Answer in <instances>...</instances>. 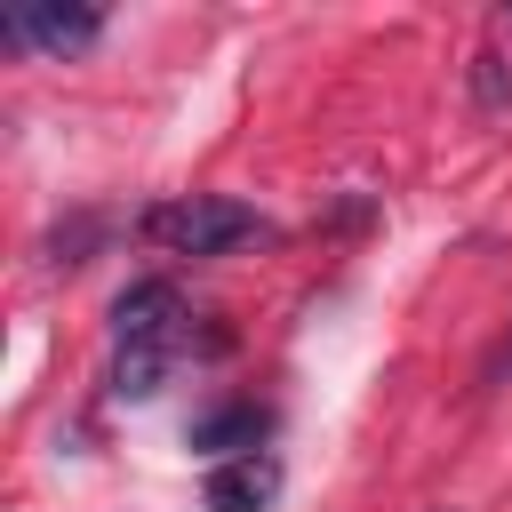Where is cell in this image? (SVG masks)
Wrapping results in <instances>:
<instances>
[{
  "mask_svg": "<svg viewBox=\"0 0 512 512\" xmlns=\"http://www.w3.org/2000/svg\"><path fill=\"white\" fill-rule=\"evenodd\" d=\"M104 336H112L104 392H112V400H152V392L168 384V368L192 352V304H184L176 280L144 272V280H128V288L112 296Z\"/></svg>",
  "mask_w": 512,
  "mask_h": 512,
  "instance_id": "1",
  "label": "cell"
},
{
  "mask_svg": "<svg viewBox=\"0 0 512 512\" xmlns=\"http://www.w3.org/2000/svg\"><path fill=\"white\" fill-rule=\"evenodd\" d=\"M136 232H144L160 256H192V264L280 240V224H272V216H256V208H248V200H232V192H176V200L144 208V216H136Z\"/></svg>",
  "mask_w": 512,
  "mask_h": 512,
  "instance_id": "2",
  "label": "cell"
},
{
  "mask_svg": "<svg viewBox=\"0 0 512 512\" xmlns=\"http://www.w3.org/2000/svg\"><path fill=\"white\" fill-rule=\"evenodd\" d=\"M0 40L64 64V56H88L104 40V8H8L0 16Z\"/></svg>",
  "mask_w": 512,
  "mask_h": 512,
  "instance_id": "3",
  "label": "cell"
},
{
  "mask_svg": "<svg viewBox=\"0 0 512 512\" xmlns=\"http://www.w3.org/2000/svg\"><path fill=\"white\" fill-rule=\"evenodd\" d=\"M264 440H272V408H264V400H224V408L192 416V432H184V448H192V456H208V464L264 456Z\"/></svg>",
  "mask_w": 512,
  "mask_h": 512,
  "instance_id": "4",
  "label": "cell"
},
{
  "mask_svg": "<svg viewBox=\"0 0 512 512\" xmlns=\"http://www.w3.org/2000/svg\"><path fill=\"white\" fill-rule=\"evenodd\" d=\"M280 496V456L264 448V456H232V464H208V480H200V504L208 512H264Z\"/></svg>",
  "mask_w": 512,
  "mask_h": 512,
  "instance_id": "5",
  "label": "cell"
},
{
  "mask_svg": "<svg viewBox=\"0 0 512 512\" xmlns=\"http://www.w3.org/2000/svg\"><path fill=\"white\" fill-rule=\"evenodd\" d=\"M472 104L480 112H512V56L504 48H480L472 56Z\"/></svg>",
  "mask_w": 512,
  "mask_h": 512,
  "instance_id": "6",
  "label": "cell"
},
{
  "mask_svg": "<svg viewBox=\"0 0 512 512\" xmlns=\"http://www.w3.org/2000/svg\"><path fill=\"white\" fill-rule=\"evenodd\" d=\"M472 384H480V392H504V384H512V328L488 344V360H480V376H472Z\"/></svg>",
  "mask_w": 512,
  "mask_h": 512,
  "instance_id": "7",
  "label": "cell"
},
{
  "mask_svg": "<svg viewBox=\"0 0 512 512\" xmlns=\"http://www.w3.org/2000/svg\"><path fill=\"white\" fill-rule=\"evenodd\" d=\"M496 24H504V32H512V8H504V16H496Z\"/></svg>",
  "mask_w": 512,
  "mask_h": 512,
  "instance_id": "8",
  "label": "cell"
}]
</instances>
